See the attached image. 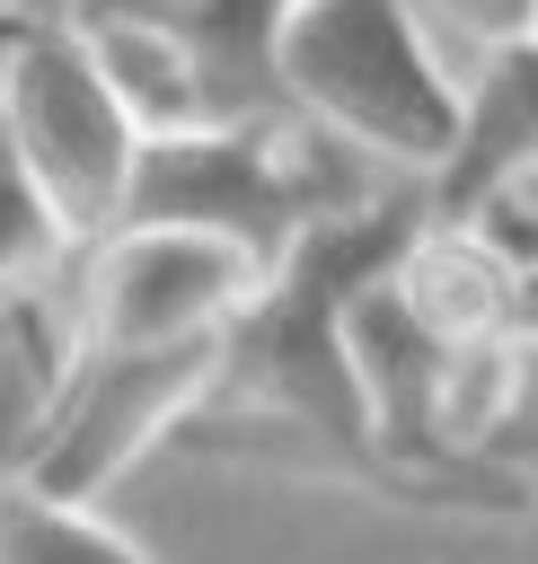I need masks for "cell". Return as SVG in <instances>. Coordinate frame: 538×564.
<instances>
[{"instance_id":"obj_1","label":"cell","mask_w":538,"mask_h":564,"mask_svg":"<svg viewBox=\"0 0 538 564\" xmlns=\"http://www.w3.org/2000/svg\"><path fill=\"white\" fill-rule=\"evenodd\" d=\"M423 220H432L423 185L397 176L388 194H362L353 212H326L318 229H300V247L229 308L212 379H203V397L185 405V423L168 441L282 458V467L344 476V485L415 502V485L388 467V449L370 432L353 344H344V308H353V291L370 273H388L423 238Z\"/></svg>"},{"instance_id":"obj_2","label":"cell","mask_w":538,"mask_h":564,"mask_svg":"<svg viewBox=\"0 0 538 564\" xmlns=\"http://www.w3.org/2000/svg\"><path fill=\"white\" fill-rule=\"evenodd\" d=\"M362 194H370L362 159L282 106V115H220V123H185V132H141L115 220L212 229L256 273H273L300 247V229H318L326 212H353Z\"/></svg>"},{"instance_id":"obj_3","label":"cell","mask_w":538,"mask_h":564,"mask_svg":"<svg viewBox=\"0 0 538 564\" xmlns=\"http://www.w3.org/2000/svg\"><path fill=\"white\" fill-rule=\"evenodd\" d=\"M273 88L300 123L335 132L362 167L432 176L459 141V79L406 0H291L273 35Z\"/></svg>"},{"instance_id":"obj_4","label":"cell","mask_w":538,"mask_h":564,"mask_svg":"<svg viewBox=\"0 0 538 564\" xmlns=\"http://www.w3.org/2000/svg\"><path fill=\"white\" fill-rule=\"evenodd\" d=\"M0 141L35 176V194L53 203L71 247L115 229L141 123L106 88V70H97V53H88L71 9H53V18H18L9 9V26H0Z\"/></svg>"},{"instance_id":"obj_5","label":"cell","mask_w":538,"mask_h":564,"mask_svg":"<svg viewBox=\"0 0 538 564\" xmlns=\"http://www.w3.org/2000/svg\"><path fill=\"white\" fill-rule=\"evenodd\" d=\"M212 352H220V335H194V344L53 335L44 414L26 441V485H44L62 502H106V485L185 423V405L212 379Z\"/></svg>"},{"instance_id":"obj_6","label":"cell","mask_w":538,"mask_h":564,"mask_svg":"<svg viewBox=\"0 0 538 564\" xmlns=\"http://www.w3.org/2000/svg\"><path fill=\"white\" fill-rule=\"evenodd\" d=\"M265 273L212 238V229H168V220H115L106 238H88V273L71 300V326L53 335H115V344H194L220 335L229 308L256 291Z\"/></svg>"},{"instance_id":"obj_7","label":"cell","mask_w":538,"mask_h":564,"mask_svg":"<svg viewBox=\"0 0 538 564\" xmlns=\"http://www.w3.org/2000/svg\"><path fill=\"white\" fill-rule=\"evenodd\" d=\"M291 0H71V18H132L194 70L212 123L220 115H282L273 88V35Z\"/></svg>"},{"instance_id":"obj_8","label":"cell","mask_w":538,"mask_h":564,"mask_svg":"<svg viewBox=\"0 0 538 564\" xmlns=\"http://www.w3.org/2000/svg\"><path fill=\"white\" fill-rule=\"evenodd\" d=\"M476 53H485V70L459 88V141L423 176L432 220H467L503 176L538 167V26L503 35V44H476Z\"/></svg>"},{"instance_id":"obj_9","label":"cell","mask_w":538,"mask_h":564,"mask_svg":"<svg viewBox=\"0 0 538 564\" xmlns=\"http://www.w3.org/2000/svg\"><path fill=\"white\" fill-rule=\"evenodd\" d=\"M0 564H159V555L123 538L97 502H62L18 476L0 494Z\"/></svg>"},{"instance_id":"obj_10","label":"cell","mask_w":538,"mask_h":564,"mask_svg":"<svg viewBox=\"0 0 538 564\" xmlns=\"http://www.w3.org/2000/svg\"><path fill=\"white\" fill-rule=\"evenodd\" d=\"M62 256H71V229L53 220V203L35 194V176L0 141V308L44 300V282L62 273Z\"/></svg>"},{"instance_id":"obj_11","label":"cell","mask_w":538,"mask_h":564,"mask_svg":"<svg viewBox=\"0 0 538 564\" xmlns=\"http://www.w3.org/2000/svg\"><path fill=\"white\" fill-rule=\"evenodd\" d=\"M44 370H53V308L26 300L0 326V494L26 476V441H35V414H44Z\"/></svg>"},{"instance_id":"obj_12","label":"cell","mask_w":538,"mask_h":564,"mask_svg":"<svg viewBox=\"0 0 538 564\" xmlns=\"http://www.w3.org/2000/svg\"><path fill=\"white\" fill-rule=\"evenodd\" d=\"M441 26H459L467 44H503V35H529L538 26V0H432Z\"/></svg>"},{"instance_id":"obj_13","label":"cell","mask_w":538,"mask_h":564,"mask_svg":"<svg viewBox=\"0 0 538 564\" xmlns=\"http://www.w3.org/2000/svg\"><path fill=\"white\" fill-rule=\"evenodd\" d=\"M0 18H9V0H0Z\"/></svg>"},{"instance_id":"obj_14","label":"cell","mask_w":538,"mask_h":564,"mask_svg":"<svg viewBox=\"0 0 538 564\" xmlns=\"http://www.w3.org/2000/svg\"><path fill=\"white\" fill-rule=\"evenodd\" d=\"M0 26H9V18H0Z\"/></svg>"}]
</instances>
